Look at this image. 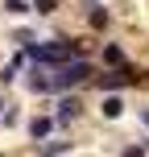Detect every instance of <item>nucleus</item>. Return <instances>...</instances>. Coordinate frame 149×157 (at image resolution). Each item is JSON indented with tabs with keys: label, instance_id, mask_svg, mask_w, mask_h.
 <instances>
[{
	"label": "nucleus",
	"instance_id": "nucleus-8",
	"mask_svg": "<svg viewBox=\"0 0 149 157\" xmlns=\"http://www.w3.org/2000/svg\"><path fill=\"white\" fill-rule=\"evenodd\" d=\"M104 58H108V62H112V66H120V62H124V54H120V50H116V46H108V50H104Z\"/></svg>",
	"mask_w": 149,
	"mask_h": 157
},
{
	"label": "nucleus",
	"instance_id": "nucleus-4",
	"mask_svg": "<svg viewBox=\"0 0 149 157\" xmlns=\"http://www.w3.org/2000/svg\"><path fill=\"white\" fill-rule=\"evenodd\" d=\"M50 128H54V120H50V116L29 120V136H33V141H46V136H50Z\"/></svg>",
	"mask_w": 149,
	"mask_h": 157
},
{
	"label": "nucleus",
	"instance_id": "nucleus-6",
	"mask_svg": "<svg viewBox=\"0 0 149 157\" xmlns=\"http://www.w3.org/2000/svg\"><path fill=\"white\" fill-rule=\"evenodd\" d=\"M120 112H124V103H120L116 95H108V99H104V116H108V120H116Z\"/></svg>",
	"mask_w": 149,
	"mask_h": 157
},
{
	"label": "nucleus",
	"instance_id": "nucleus-10",
	"mask_svg": "<svg viewBox=\"0 0 149 157\" xmlns=\"http://www.w3.org/2000/svg\"><path fill=\"white\" fill-rule=\"evenodd\" d=\"M62 149H66L62 141H50V145H46V157H58V153H62Z\"/></svg>",
	"mask_w": 149,
	"mask_h": 157
},
{
	"label": "nucleus",
	"instance_id": "nucleus-11",
	"mask_svg": "<svg viewBox=\"0 0 149 157\" xmlns=\"http://www.w3.org/2000/svg\"><path fill=\"white\" fill-rule=\"evenodd\" d=\"M33 8L37 13H54V0H33Z\"/></svg>",
	"mask_w": 149,
	"mask_h": 157
},
{
	"label": "nucleus",
	"instance_id": "nucleus-2",
	"mask_svg": "<svg viewBox=\"0 0 149 157\" xmlns=\"http://www.w3.org/2000/svg\"><path fill=\"white\" fill-rule=\"evenodd\" d=\"M29 87H33V91H37V95L54 91V75H50V71H41V66L33 62V71H29Z\"/></svg>",
	"mask_w": 149,
	"mask_h": 157
},
{
	"label": "nucleus",
	"instance_id": "nucleus-12",
	"mask_svg": "<svg viewBox=\"0 0 149 157\" xmlns=\"http://www.w3.org/2000/svg\"><path fill=\"white\" fill-rule=\"evenodd\" d=\"M124 157H145V153L141 149H124Z\"/></svg>",
	"mask_w": 149,
	"mask_h": 157
},
{
	"label": "nucleus",
	"instance_id": "nucleus-1",
	"mask_svg": "<svg viewBox=\"0 0 149 157\" xmlns=\"http://www.w3.org/2000/svg\"><path fill=\"white\" fill-rule=\"evenodd\" d=\"M83 78H91V66L83 62V58H66V62H58V71H54V91H66V87H75V83H83Z\"/></svg>",
	"mask_w": 149,
	"mask_h": 157
},
{
	"label": "nucleus",
	"instance_id": "nucleus-5",
	"mask_svg": "<svg viewBox=\"0 0 149 157\" xmlns=\"http://www.w3.org/2000/svg\"><path fill=\"white\" fill-rule=\"evenodd\" d=\"M75 116H79V99H62L58 112H54V124H66V120H75Z\"/></svg>",
	"mask_w": 149,
	"mask_h": 157
},
{
	"label": "nucleus",
	"instance_id": "nucleus-14",
	"mask_svg": "<svg viewBox=\"0 0 149 157\" xmlns=\"http://www.w3.org/2000/svg\"><path fill=\"white\" fill-rule=\"evenodd\" d=\"M0 116H4V99H0Z\"/></svg>",
	"mask_w": 149,
	"mask_h": 157
},
{
	"label": "nucleus",
	"instance_id": "nucleus-9",
	"mask_svg": "<svg viewBox=\"0 0 149 157\" xmlns=\"http://www.w3.org/2000/svg\"><path fill=\"white\" fill-rule=\"evenodd\" d=\"M91 25H95V29H104V25H108V13H104V8H95V13H91Z\"/></svg>",
	"mask_w": 149,
	"mask_h": 157
},
{
	"label": "nucleus",
	"instance_id": "nucleus-3",
	"mask_svg": "<svg viewBox=\"0 0 149 157\" xmlns=\"http://www.w3.org/2000/svg\"><path fill=\"white\" fill-rule=\"evenodd\" d=\"M124 83H137V75L128 71V66H120V71H112V75L100 78V87H108V91H112V87H124Z\"/></svg>",
	"mask_w": 149,
	"mask_h": 157
},
{
	"label": "nucleus",
	"instance_id": "nucleus-7",
	"mask_svg": "<svg viewBox=\"0 0 149 157\" xmlns=\"http://www.w3.org/2000/svg\"><path fill=\"white\" fill-rule=\"evenodd\" d=\"M8 13H29V0H4Z\"/></svg>",
	"mask_w": 149,
	"mask_h": 157
},
{
	"label": "nucleus",
	"instance_id": "nucleus-13",
	"mask_svg": "<svg viewBox=\"0 0 149 157\" xmlns=\"http://www.w3.org/2000/svg\"><path fill=\"white\" fill-rule=\"evenodd\" d=\"M141 120H145V124H149V108H141Z\"/></svg>",
	"mask_w": 149,
	"mask_h": 157
}]
</instances>
